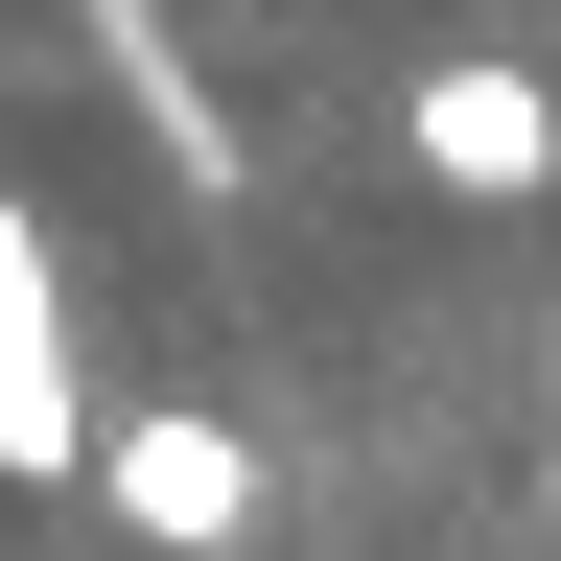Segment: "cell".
Returning <instances> with one entry per match:
<instances>
[{
    "label": "cell",
    "mask_w": 561,
    "mask_h": 561,
    "mask_svg": "<svg viewBox=\"0 0 561 561\" xmlns=\"http://www.w3.org/2000/svg\"><path fill=\"white\" fill-rule=\"evenodd\" d=\"M94 328H70V234L0 187V491H94Z\"/></svg>",
    "instance_id": "1"
},
{
    "label": "cell",
    "mask_w": 561,
    "mask_h": 561,
    "mask_svg": "<svg viewBox=\"0 0 561 561\" xmlns=\"http://www.w3.org/2000/svg\"><path fill=\"white\" fill-rule=\"evenodd\" d=\"M398 164L445 187V210H538L561 187V70H515V47H445L398 94Z\"/></svg>",
    "instance_id": "3"
},
{
    "label": "cell",
    "mask_w": 561,
    "mask_h": 561,
    "mask_svg": "<svg viewBox=\"0 0 561 561\" xmlns=\"http://www.w3.org/2000/svg\"><path fill=\"white\" fill-rule=\"evenodd\" d=\"M538 375H561V328H538Z\"/></svg>",
    "instance_id": "5"
},
{
    "label": "cell",
    "mask_w": 561,
    "mask_h": 561,
    "mask_svg": "<svg viewBox=\"0 0 561 561\" xmlns=\"http://www.w3.org/2000/svg\"><path fill=\"white\" fill-rule=\"evenodd\" d=\"M70 24H94V70H117V117H140V140L187 164V210H234V117H210V70L164 47V0H70Z\"/></svg>",
    "instance_id": "4"
},
{
    "label": "cell",
    "mask_w": 561,
    "mask_h": 561,
    "mask_svg": "<svg viewBox=\"0 0 561 561\" xmlns=\"http://www.w3.org/2000/svg\"><path fill=\"white\" fill-rule=\"evenodd\" d=\"M94 515H117L140 561H234V538H257V421H234V398H117V421H94Z\"/></svg>",
    "instance_id": "2"
}]
</instances>
